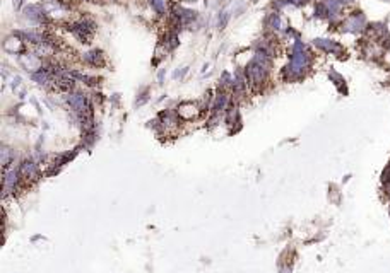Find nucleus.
Wrapping results in <instances>:
<instances>
[{
    "mask_svg": "<svg viewBox=\"0 0 390 273\" xmlns=\"http://www.w3.org/2000/svg\"><path fill=\"white\" fill-rule=\"evenodd\" d=\"M312 67V53L308 52L307 45L301 40H295L291 46L289 63L283 68V79L286 82H296L301 80Z\"/></svg>",
    "mask_w": 390,
    "mask_h": 273,
    "instance_id": "1",
    "label": "nucleus"
},
{
    "mask_svg": "<svg viewBox=\"0 0 390 273\" xmlns=\"http://www.w3.org/2000/svg\"><path fill=\"white\" fill-rule=\"evenodd\" d=\"M270 68H272V58L267 56L262 52H255L253 56L245 67V75L248 80L250 87L253 89H260L269 79Z\"/></svg>",
    "mask_w": 390,
    "mask_h": 273,
    "instance_id": "2",
    "label": "nucleus"
},
{
    "mask_svg": "<svg viewBox=\"0 0 390 273\" xmlns=\"http://www.w3.org/2000/svg\"><path fill=\"white\" fill-rule=\"evenodd\" d=\"M67 29L74 34L80 43L89 45L92 41V36H94V33H96V24H94V21H91V19H79V21H76V22H71Z\"/></svg>",
    "mask_w": 390,
    "mask_h": 273,
    "instance_id": "3",
    "label": "nucleus"
},
{
    "mask_svg": "<svg viewBox=\"0 0 390 273\" xmlns=\"http://www.w3.org/2000/svg\"><path fill=\"white\" fill-rule=\"evenodd\" d=\"M64 99H65L67 106L71 108L74 114H82V113H86L87 109H91V108H92V101L89 99V96H87L86 92L72 91V92H69V94L65 96Z\"/></svg>",
    "mask_w": 390,
    "mask_h": 273,
    "instance_id": "4",
    "label": "nucleus"
},
{
    "mask_svg": "<svg viewBox=\"0 0 390 273\" xmlns=\"http://www.w3.org/2000/svg\"><path fill=\"white\" fill-rule=\"evenodd\" d=\"M341 28H342L344 33H353V34L363 33V31L366 29V17H365V14L360 12V10L349 14L344 19V21H342Z\"/></svg>",
    "mask_w": 390,
    "mask_h": 273,
    "instance_id": "5",
    "label": "nucleus"
},
{
    "mask_svg": "<svg viewBox=\"0 0 390 273\" xmlns=\"http://www.w3.org/2000/svg\"><path fill=\"white\" fill-rule=\"evenodd\" d=\"M176 113H178L180 120L181 121H194L199 118V114H202V106L197 105V103H192V101H183L180 103L178 108H176Z\"/></svg>",
    "mask_w": 390,
    "mask_h": 273,
    "instance_id": "6",
    "label": "nucleus"
},
{
    "mask_svg": "<svg viewBox=\"0 0 390 273\" xmlns=\"http://www.w3.org/2000/svg\"><path fill=\"white\" fill-rule=\"evenodd\" d=\"M313 45L322 52L329 53V55H344V48L334 40H327V38H316L313 40Z\"/></svg>",
    "mask_w": 390,
    "mask_h": 273,
    "instance_id": "7",
    "label": "nucleus"
},
{
    "mask_svg": "<svg viewBox=\"0 0 390 273\" xmlns=\"http://www.w3.org/2000/svg\"><path fill=\"white\" fill-rule=\"evenodd\" d=\"M82 61L91 67H103L105 65V56L99 50H89V52L82 53Z\"/></svg>",
    "mask_w": 390,
    "mask_h": 273,
    "instance_id": "8",
    "label": "nucleus"
},
{
    "mask_svg": "<svg viewBox=\"0 0 390 273\" xmlns=\"http://www.w3.org/2000/svg\"><path fill=\"white\" fill-rule=\"evenodd\" d=\"M323 3H325L327 10H329V19H330V21H335V19H337L339 15L342 14L344 5H346L344 0H323Z\"/></svg>",
    "mask_w": 390,
    "mask_h": 273,
    "instance_id": "9",
    "label": "nucleus"
},
{
    "mask_svg": "<svg viewBox=\"0 0 390 273\" xmlns=\"http://www.w3.org/2000/svg\"><path fill=\"white\" fill-rule=\"evenodd\" d=\"M19 172H21L22 178H26V179H34V178L38 176V164L34 163L33 159L22 161L21 167H19Z\"/></svg>",
    "mask_w": 390,
    "mask_h": 273,
    "instance_id": "10",
    "label": "nucleus"
},
{
    "mask_svg": "<svg viewBox=\"0 0 390 273\" xmlns=\"http://www.w3.org/2000/svg\"><path fill=\"white\" fill-rule=\"evenodd\" d=\"M265 26H267L269 29H272V31H281V29H283L284 24H283V17H281V14L279 12L269 14L267 21H265Z\"/></svg>",
    "mask_w": 390,
    "mask_h": 273,
    "instance_id": "11",
    "label": "nucleus"
},
{
    "mask_svg": "<svg viewBox=\"0 0 390 273\" xmlns=\"http://www.w3.org/2000/svg\"><path fill=\"white\" fill-rule=\"evenodd\" d=\"M151 7L157 15H164L168 14V2L166 0H149Z\"/></svg>",
    "mask_w": 390,
    "mask_h": 273,
    "instance_id": "12",
    "label": "nucleus"
},
{
    "mask_svg": "<svg viewBox=\"0 0 390 273\" xmlns=\"http://www.w3.org/2000/svg\"><path fill=\"white\" fill-rule=\"evenodd\" d=\"M12 159H14V151L10 147H7V145H3L2 147V166L9 167Z\"/></svg>",
    "mask_w": 390,
    "mask_h": 273,
    "instance_id": "13",
    "label": "nucleus"
},
{
    "mask_svg": "<svg viewBox=\"0 0 390 273\" xmlns=\"http://www.w3.org/2000/svg\"><path fill=\"white\" fill-rule=\"evenodd\" d=\"M315 17L329 19V10H327V7H325V3H323V2H316L315 3Z\"/></svg>",
    "mask_w": 390,
    "mask_h": 273,
    "instance_id": "14",
    "label": "nucleus"
},
{
    "mask_svg": "<svg viewBox=\"0 0 390 273\" xmlns=\"http://www.w3.org/2000/svg\"><path fill=\"white\" fill-rule=\"evenodd\" d=\"M231 14L228 12V10H223V12H219V17H218V28L219 29H225L228 26V21H230Z\"/></svg>",
    "mask_w": 390,
    "mask_h": 273,
    "instance_id": "15",
    "label": "nucleus"
},
{
    "mask_svg": "<svg viewBox=\"0 0 390 273\" xmlns=\"http://www.w3.org/2000/svg\"><path fill=\"white\" fill-rule=\"evenodd\" d=\"M148 101H149V89L146 87L144 92H141V94H139L137 101H135V106H142V105H146Z\"/></svg>",
    "mask_w": 390,
    "mask_h": 273,
    "instance_id": "16",
    "label": "nucleus"
},
{
    "mask_svg": "<svg viewBox=\"0 0 390 273\" xmlns=\"http://www.w3.org/2000/svg\"><path fill=\"white\" fill-rule=\"evenodd\" d=\"M329 77H330L332 80H334V84H335V86H342V84H344V79H342V77L339 75L337 72H334V70H332L330 74H329Z\"/></svg>",
    "mask_w": 390,
    "mask_h": 273,
    "instance_id": "17",
    "label": "nucleus"
},
{
    "mask_svg": "<svg viewBox=\"0 0 390 273\" xmlns=\"http://www.w3.org/2000/svg\"><path fill=\"white\" fill-rule=\"evenodd\" d=\"M164 74H166V68H161V70L157 72V82H159V84H163V80H164Z\"/></svg>",
    "mask_w": 390,
    "mask_h": 273,
    "instance_id": "18",
    "label": "nucleus"
},
{
    "mask_svg": "<svg viewBox=\"0 0 390 273\" xmlns=\"http://www.w3.org/2000/svg\"><path fill=\"white\" fill-rule=\"evenodd\" d=\"M308 0H291V5H305V3H307Z\"/></svg>",
    "mask_w": 390,
    "mask_h": 273,
    "instance_id": "19",
    "label": "nucleus"
},
{
    "mask_svg": "<svg viewBox=\"0 0 390 273\" xmlns=\"http://www.w3.org/2000/svg\"><path fill=\"white\" fill-rule=\"evenodd\" d=\"M19 84H21V77L17 75V77H14V79H12V89H15Z\"/></svg>",
    "mask_w": 390,
    "mask_h": 273,
    "instance_id": "20",
    "label": "nucleus"
},
{
    "mask_svg": "<svg viewBox=\"0 0 390 273\" xmlns=\"http://www.w3.org/2000/svg\"><path fill=\"white\" fill-rule=\"evenodd\" d=\"M22 3H24V0H14V7H15V9H21Z\"/></svg>",
    "mask_w": 390,
    "mask_h": 273,
    "instance_id": "21",
    "label": "nucleus"
},
{
    "mask_svg": "<svg viewBox=\"0 0 390 273\" xmlns=\"http://www.w3.org/2000/svg\"><path fill=\"white\" fill-rule=\"evenodd\" d=\"M183 2H195V0H183Z\"/></svg>",
    "mask_w": 390,
    "mask_h": 273,
    "instance_id": "22",
    "label": "nucleus"
},
{
    "mask_svg": "<svg viewBox=\"0 0 390 273\" xmlns=\"http://www.w3.org/2000/svg\"><path fill=\"white\" fill-rule=\"evenodd\" d=\"M387 2H390V0H387Z\"/></svg>",
    "mask_w": 390,
    "mask_h": 273,
    "instance_id": "23",
    "label": "nucleus"
}]
</instances>
